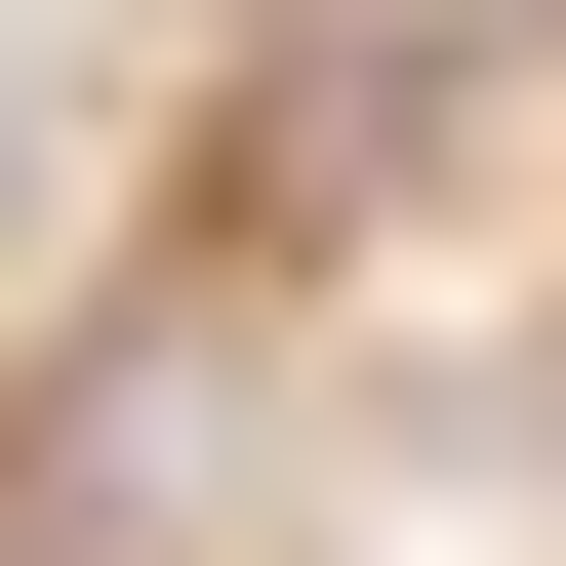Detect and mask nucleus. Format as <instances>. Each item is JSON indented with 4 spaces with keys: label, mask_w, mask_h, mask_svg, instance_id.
I'll return each mask as SVG.
<instances>
[{
    "label": "nucleus",
    "mask_w": 566,
    "mask_h": 566,
    "mask_svg": "<svg viewBox=\"0 0 566 566\" xmlns=\"http://www.w3.org/2000/svg\"><path fill=\"white\" fill-rule=\"evenodd\" d=\"M0 243H41V82H0Z\"/></svg>",
    "instance_id": "1"
}]
</instances>
